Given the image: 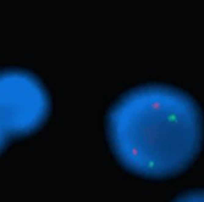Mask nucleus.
Returning <instances> with one entry per match:
<instances>
[{
    "label": "nucleus",
    "mask_w": 204,
    "mask_h": 202,
    "mask_svg": "<svg viewBox=\"0 0 204 202\" xmlns=\"http://www.w3.org/2000/svg\"><path fill=\"white\" fill-rule=\"evenodd\" d=\"M109 144L128 170L165 178L184 170L199 153L203 119L199 104L180 88L148 83L122 93L106 118Z\"/></svg>",
    "instance_id": "nucleus-1"
},
{
    "label": "nucleus",
    "mask_w": 204,
    "mask_h": 202,
    "mask_svg": "<svg viewBox=\"0 0 204 202\" xmlns=\"http://www.w3.org/2000/svg\"><path fill=\"white\" fill-rule=\"evenodd\" d=\"M173 202H204V190L186 193L177 198Z\"/></svg>",
    "instance_id": "nucleus-2"
}]
</instances>
